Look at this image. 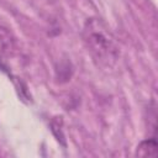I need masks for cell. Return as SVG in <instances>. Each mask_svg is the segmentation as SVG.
<instances>
[{
    "label": "cell",
    "instance_id": "obj_2",
    "mask_svg": "<svg viewBox=\"0 0 158 158\" xmlns=\"http://www.w3.org/2000/svg\"><path fill=\"white\" fill-rule=\"evenodd\" d=\"M15 51V38L5 26L0 25V59L9 58Z\"/></svg>",
    "mask_w": 158,
    "mask_h": 158
},
{
    "label": "cell",
    "instance_id": "obj_3",
    "mask_svg": "<svg viewBox=\"0 0 158 158\" xmlns=\"http://www.w3.org/2000/svg\"><path fill=\"white\" fill-rule=\"evenodd\" d=\"M136 156L138 157H156L157 156V142L156 138H148L142 141L136 149Z\"/></svg>",
    "mask_w": 158,
    "mask_h": 158
},
{
    "label": "cell",
    "instance_id": "obj_1",
    "mask_svg": "<svg viewBox=\"0 0 158 158\" xmlns=\"http://www.w3.org/2000/svg\"><path fill=\"white\" fill-rule=\"evenodd\" d=\"M81 37L98 67L110 69L117 63L120 58L118 44L102 20L98 17L88 19L84 23Z\"/></svg>",
    "mask_w": 158,
    "mask_h": 158
}]
</instances>
